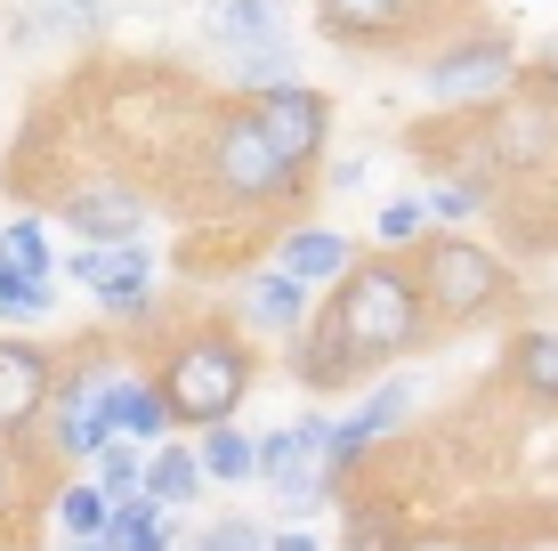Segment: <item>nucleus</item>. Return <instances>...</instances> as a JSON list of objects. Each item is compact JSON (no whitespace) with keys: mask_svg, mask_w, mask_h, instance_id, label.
I'll return each mask as SVG.
<instances>
[{"mask_svg":"<svg viewBox=\"0 0 558 551\" xmlns=\"http://www.w3.org/2000/svg\"><path fill=\"white\" fill-rule=\"evenodd\" d=\"M421 340H429V300H421L405 252H373L292 333V373H300V390H349L356 373L389 366V357L421 349Z\"/></svg>","mask_w":558,"mask_h":551,"instance_id":"1","label":"nucleus"},{"mask_svg":"<svg viewBox=\"0 0 558 551\" xmlns=\"http://www.w3.org/2000/svg\"><path fill=\"white\" fill-rule=\"evenodd\" d=\"M252 382H259V357L243 349L227 325H195V333L162 340V366H154V390H162V406H170L179 430L235 422Z\"/></svg>","mask_w":558,"mask_h":551,"instance_id":"2","label":"nucleus"},{"mask_svg":"<svg viewBox=\"0 0 558 551\" xmlns=\"http://www.w3.org/2000/svg\"><path fill=\"white\" fill-rule=\"evenodd\" d=\"M405 268L421 284V300H429V325H477L518 292L510 260L486 252L477 236H421L405 252Z\"/></svg>","mask_w":558,"mask_h":551,"instance_id":"3","label":"nucleus"},{"mask_svg":"<svg viewBox=\"0 0 558 551\" xmlns=\"http://www.w3.org/2000/svg\"><path fill=\"white\" fill-rule=\"evenodd\" d=\"M113 382H122V357L113 349H73V357H57V390H49V454L57 463H89L113 430H106V397Z\"/></svg>","mask_w":558,"mask_h":551,"instance_id":"4","label":"nucleus"},{"mask_svg":"<svg viewBox=\"0 0 558 551\" xmlns=\"http://www.w3.org/2000/svg\"><path fill=\"white\" fill-rule=\"evenodd\" d=\"M210 187H219L227 203H292L307 187V170H292L276 146H267L252 106H227L219 130H210Z\"/></svg>","mask_w":558,"mask_h":551,"instance_id":"5","label":"nucleus"},{"mask_svg":"<svg viewBox=\"0 0 558 551\" xmlns=\"http://www.w3.org/2000/svg\"><path fill=\"white\" fill-rule=\"evenodd\" d=\"M252 122L267 130V146H276L292 170H316L324 146H332V98L307 82H276V89H252Z\"/></svg>","mask_w":558,"mask_h":551,"instance_id":"6","label":"nucleus"},{"mask_svg":"<svg viewBox=\"0 0 558 551\" xmlns=\"http://www.w3.org/2000/svg\"><path fill=\"white\" fill-rule=\"evenodd\" d=\"M421 82H429L437 98H502L518 82V41L510 33H461L453 49H437L429 65H421Z\"/></svg>","mask_w":558,"mask_h":551,"instance_id":"7","label":"nucleus"},{"mask_svg":"<svg viewBox=\"0 0 558 551\" xmlns=\"http://www.w3.org/2000/svg\"><path fill=\"white\" fill-rule=\"evenodd\" d=\"M49 390H57V357L41 340L0 333V446H25L33 430H41Z\"/></svg>","mask_w":558,"mask_h":551,"instance_id":"8","label":"nucleus"},{"mask_svg":"<svg viewBox=\"0 0 558 551\" xmlns=\"http://www.w3.org/2000/svg\"><path fill=\"white\" fill-rule=\"evenodd\" d=\"M65 276L82 284L89 300H106L113 316H146V284H154V252L138 236H113V243H82L65 260Z\"/></svg>","mask_w":558,"mask_h":551,"instance_id":"9","label":"nucleus"},{"mask_svg":"<svg viewBox=\"0 0 558 551\" xmlns=\"http://www.w3.org/2000/svg\"><path fill=\"white\" fill-rule=\"evenodd\" d=\"M413 382H405V373H397V382H380V390H364V406L349 414V422H332V446H324V470H332V479H349V470L364 463V454H373L380 439H389V430L397 422H405V414H413Z\"/></svg>","mask_w":558,"mask_h":551,"instance_id":"10","label":"nucleus"},{"mask_svg":"<svg viewBox=\"0 0 558 551\" xmlns=\"http://www.w3.org/2000/svg\"><path fill=\"white\" fill-rule=\"evenodd\" d=\"M57 219H65L82 243H113V236H138V227H146V195H138L130 179H113V170H106V179L73 187V195L57 203Z\"/></svg>","mask_w":558,"mask_h":551,"instance_id":"11","label":"nucleus"},{"mask_svg":"<svg viewBox=\"0 0 558 551\" xmlns=\"http://www.w3.org/2000/svg\"><path fill=\"white\" fill-rule=\"evenodd\" d=\"M235 309H243V325H252V333H283V340H292L307 316H316V309H307V284H300V276H283V268L243 276Z\"/></svg>","mask_w":558,"mask_h":551,"instance_id":"12","label":"nucleus"},{"mask_svg":"<svg viewBox=\"0 0 558 551\" xmlns=\"http://www.w3.org/2000/svg\"><path fill=\"white\" fill-rule=\"evenodd\" d=\"M276 268L300 276L307 292H316V284H340V276L356 268V243L340 236V227H316V219H307V227H292V236L276 243Z\"/></svg>","mask_w":558,"mask_h":551,"instance_id":"13","label":"nucleus"},{"mask_svg":"<svg viewBox=\"0 0 558 551\" xmlns=\"http://www.w3.org/2000/svg\"><path fill=\"white\" fill-rule=\"evenodd\" d=\"M405 0H316V25L332 33L340 49H389L405 33Z\"/></svg>","mask_w":558,"mask_h":551,"instance_id":"14","label":"nucleus"},{"mask_svg":"<svg viewBox=\"0 0 558 551\" xmlns=\"http://www.w3.org/2000/svg\"><path fill=\"white\" fill-rule=\"evenodd\" d=\"M106 430L113 439H130V446H162L170 430V406H162V390H154V373H122L113 382V397H106Z\"/></svg>","mask_w":558,"mask_h":551,"instance_id":"15","label":"nucleus"},{"mask_svg":"<svg viewBox=\"0 0 558 551\" xmlns=\"http://www.w3.org/2000/svg\"><path fill=\"white\" fill-rule=\"evenodd\" d=\"M324 446H332V422H324V414H307V422L267 430V439H259V479H267V487H276V479H292V470L324 463Z\"/></svg>","mask_w":558,"mask_h":551,"instance_id":"16","label":"nucleus"},{"mask_svg":"<svg viewBox=\"0 0 558 551\" xmlns=\"http://www.w3.org/2000/svg\"><path fill=\"white\" fill-rule=\"evenodd\" d=\"M146 495L162 503V511H186L203 495V463H195V446H146Z\"/></svg>","mask_w":558,"mask_h":551,"instance_id":"17","label":"nucleus"},{"mask_svg":"<svg viewBox=\"0 0 558 551\" xmlns=\"http://www.w3.org/2000/svg\"><path fill=\"white\" fill-rule=\"evenodd\" d=\"M227 65H235L243 89H276V82H300V41L292 33H267V41H243L227 49Z\"/></svg>","mask_w":558,"mask_h":551,"instance_id":"18","label":"nucleus"},{"mask_svg":"<svg viewBox=\"0 0 558 551\" xmlns=\"http://www.w3.org/2000/svg\"><path fill=\"white\" fill-rule=\"evenodd\" d=\"M195 463H203V479L243 487V479H259V439H243V430L210 422V430H203V446H195Z\"/></svg>","mask_w":558,"mask_h":551,"instance_id":"19","label":"nucleus"},{"mask_svg":"<svg viewBox=\"0 0 558 551\" xmlns=\"http://www.w3.org/2000/svg\"><path fill=\"white\" fill-rule=\"evenodd\" d=\"M267 33H283V9H276V0H210V41H219V49L267 41Z\"/></svg>","mask_w":558,"mask_h":551,"instance_id":"20","label":"nucleus"},{"mask_svg":"<svg viewBox=\"0 0 558 551\" xmlns=\"http://www.w3.org/2000/svg\"><path fill=\"white\" fill-rule=\"evenodd\" d=\"M510 373L526 397H543V406H558V333H518L510 340Z\"/></svg>","mask_w":558,"mask_h":551,"instance_id":"21","label":"nucleus"},{"mask_svg":"<svg viewBox=\"0 0 558 551\" xmlns=\"http://www.w3.org/2000/svg\"><path fill=\"white\" fill-rule=\"evenodd\" d=\"M49 309H57V276H25V268L0 260V316H9V325H33V316H49Z\"/></svg>","mask_w":558,"mask_h":551,"instance_id":"22","label":"nucleus"},{"mask_svg":"<svg viewBox=\"0 0 558 551\" xmlns=\"http://www.w3.org/2000/svg\"><path fill=\"white\" fill-rule=\"evenodd\" d=\"M49 495H57V527H65V536H98L106 511H113V495L98 479H65V487H49Z\"/></svg>","mask_w":558,"mask_h":551,"instance_id":"23","label":"nucleus"},{"mask_svg":"<svg viewBox=\"0 0 558 551\" xmlns=\"http://www.w3.org/2000/svg\"><path fill=\"white\" fill-rule=\"evenodd\" d=\"M0 260L25 276H57V252H49V227L41 219H9L0 227Z\"/></svg>","mask_w":558,"mask_h":551,"instance_id":"24","label":"nucleus"},{"mask_svg":"<svg viewBox=\"0 0 558 551\" xmlns=\"http://www.w3.org/2000/svg\"><path fill=\"white\" fill-rule=\"evenodd\" d=\"M89 463H98V487H106V495H138V487H146V446H130V439H106Z\"/></svg>","mask_w":558,"mask_h":551,"instance_id":"25","label":"nucleus"},{"mask_svg":"<svg viewBox=\"0 0 558 551\" xmlns=\"http://www.w3.org/2000/svg\"><path fill=\"white\" fill-rule=\"evenodd\" d=\"M41 33H65V41H89L98 33V0H25Z\"/></svg>","mask_w":558,"mask_h":551,"instance_id":"26","label":"nucleus"},{"mask_svg":"<svg viewBox=\"0 0 558 551\" xmlns=\"http://www.w3.org/2000/svg\"><path fill=\"white\" fill-rule=\"evenodd\" d=\"M421 227H429V219H421V195H397V203H380L373 243H380V252H413V243H421Z\"/></svg>","mask_w":558,"mask_h":551,"instance_id":"27","label":"nucleus"},{"mask_svg":"<svg viewBox=\"0 0 558 551\" xmlns=\"http://www.w3.org/2000/svg\"><path fill=\"white\" fill-rule=\"evenodd\" d=\"M195 551H267V527L243 519V511H227V519H210L195 536Z\"/></svg>","mask_w":558,"mask_h":551,"instance_id":"28","label":"nucleus"},{"mask_svg":"<svg viewBox=\"0 0 558 551\" xmlns=\"http://www.w3.org/2000/svg\"><path fill=\"white\" fill-rule=\"evenodd\" d=\"M470 212H477V187H461V179H429V187H421V219H429V227L437 219L453 227V219H470Z\"/></svg>","mask_w":558,"mask_h":551,"instance_id":"29","label":"nucleus"},{"mask_svg":"<svg viewBox=\"0 0 558 551\" xmlns=\"http://www.w3.org/2000/svg\"><path fill=\"white\" fill-rule=\"evenodd\" d=\"M526 82H534V89H543V98H558V41H550L543 57H534V73H526Z\"/></svg>","mask_w":558,"mask_h":551,"instance_id":"30","label":"nucleus"},{"mask_svg":"<svg viewBox=\"0 0 558 551\" xmlns=\"http://www.w3.org/2000/svg\"><path fill=\"white\" fill-rule=\"evenodd\" d=\"M364 170H373V163H356V155H340L332 170H324V179H332V187H340V195H349V187H364Z\"/></svg>","mask_w":558,"mask_h":551,"instance_id":"31","label":"nucleus"},{"mask_svg":"<svg viewBox=\"0 0 558 551\" xmlns=\"http://www.w3.org/2000/svg\"><path fill=\"white\" fill-rule=\"evenodd\" d=\"M267 551H324V543L307 536V527H283V536H267Z\"/></svg>","mask_w":558,"mask_h":551,"instance_id":"32","label":"nucleus"},{"mask_svg":"<svg viewBox=\"0 0 558 551\" xmlns=\"http://www.w3.org/2000/svg\"><path fill=\"white\" fill-rule=\"evenodd\" d=\"M9 495H16V446H0V511H9Z\"/></svg>","mask_w":558,"mask_h":551,"instance_id":"33","label":"nucleus"},{"mask_svg":"<svg viewBox=\"0 0 558 551\" xmlns=\"http://www.w3.org/2000/svg\"><path fill=\"white\" fill-rule=\"evenodd\" d=\"M65 551H113V536H106V527H98V536H73Z\"/></svg>","mask_w":558,"mask_h":551,"instance_id":"34","label":"nucleus"}]
</instances>
